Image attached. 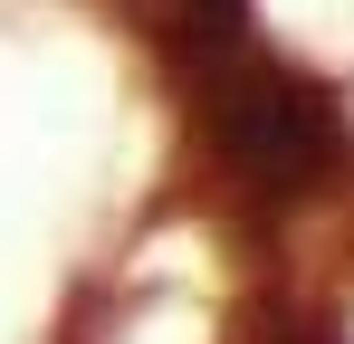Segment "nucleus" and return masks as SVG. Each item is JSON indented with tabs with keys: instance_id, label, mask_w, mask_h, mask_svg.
<instances>
[{
	"instance_id": "f257e3e1",
	"label": "nucleus",
	"mask_w": 354,
	"mask_h": 344,
	"mask_svg": "<svg viewBox=\"0 0 354 344\" xmlns=\"http://www.w3.org/2000/svg\"><path fill=\"white\" fill-rule=\"evenodd\" d=\"M221 153L239 172H259L268 191H297V182H316V163L335 153V106L316 96V86H297L288 67H259L249 39L221 48Z\"/></svg>"
}]
</instances>
